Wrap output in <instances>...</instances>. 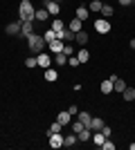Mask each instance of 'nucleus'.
Returning <instances> with one entry per match:
<instances>
[{
    "label": "nucleus",
    "instance_id": "1",
    "mask_svg": "<svg viewBox=\"0 0 135 150\" xmlns=\"http://www.w3.org/2000/svg\"><path fill=\"white\" fill-rule=\"evenodd\" d=\"M34 9L32 0H20V7H18V20H34Z\"/></svg>",
    "mask_w": 135,
    "mask_h": 150
},
{
    "label": "nucleus",
    "instance_id": "2",
    "mask_svg": "<svg viewBox=\"0 0 135 150\" xmlns=\"http://www.w3.org/2000/svg\"><path fill=\"white\" fill-rule=\"evenodd\" d=\"M27 45H29V50H32V54H41V52L45 50V38L39 36V34H29L27 36Z\"/></svg>",
    "mask_w": 135,
    "mask_h": 150
},
{
    "label": "nucleus",
    "instance_id": "3",
    "mask_svg": "<svg viewBox=\"0 0 135 150\" xmlns=\"http://www.w3.org/2000/svg\"><path fill=\"white\" fill-rule=\"evenodd\" d=\"M43 7L47 9L50 16H59L61 13V2H56V0H43Z\"/></svg>",
    "mask_w": 135,
    "mask_h": 150
},
{
    "label": "nucleus",
    "instance_id": "4",
    "mask_svg": "<svg viewBox=\"0 0 135 150\" xmlns=\"http://www.w3.org/2000/svg\"><path fill=\"white\" fill-rule=\"evenodd\" d=\"M29 34H34L32 20H20V34H18V38H25V40H27V36H29Z\"/></svg>",
    "mask_w": 135,
    "mask_h": 150
},
{
    "label": "nucleus",
    "instance_id": "5",
    "mask_svg": "<svg viewBox=\"0 0 135 150\" xmlns=\"http://www.w3.org/2000/svg\"><path fill=\"white\" fill-rule=\"evenodd\" d=\"M95 31H97V34H101V36H104V34H108V31H110V23L106 18H97L95 20Z\"/></svg>",
    "mask_w": 135,
    "mask_h": 150
},
{
    "label": "nucleus",
    "instance_id": "6",
    "mask_svg": "<svg viewBox=\"0 0 135 150\" xmlns=\"http://www.w3.org/2000/svg\"><path fill=\"white\" fill-rule=\"evenodd\" d=\"M108 79H110V81H113V90H115V92H119V94H122L124 90L129 88V85H126V83H124V81H122V79H119V76H117V74H110Z\"/></svg>",
    "mask_w": 135,
    "mask_h": 150
},
{
    "label": "nucleus",
    "instance_id": "7",
    "mask_svg": "<svg viewBox=\"0 0 135 150\" xmlns=\"http://www.w3.org/2000/svg\"><path fill=\"white\" fill-rule=\"evenodd\" d=\"M63 141H65V137L61 134V132H56V134H50V148H63Z\"/></svg>",
    "mask_w": 135,
    "mask_h": 150
},
{
    "label": "nucleus",
    "instance_id": "8",
    "mask_svg": "<svg viewBox=\"0 0 135 150\" xmlns=\"http://www.w3.org/2000/svg\"><path fill=\"white\" fill-rule=\"evenodd\" d=\"M56 121L65 128V125H70V123H72V114L68 112V110H63V112H59V114H56Z\"/></svg>",
    "mask_w": 135,
    "mask_h": 150
},
{
    "label": "nucleus",
    "instance_id": "9",
    "mask_svg": "<svg viewBox=\"0 0 135 150\" xmlns=\"http://www.w3.org/2000/svg\"><path fill=\"white\" fill-rule=\"evenodd\" d=\"M7 36H18L20 34V20H16V23H9V25L5 27Z\"/></svg>",
    "mask_w": 135,
    "mask_h": 150
},
{
    "label": "nucleus",
    "instance_id": "10",
    "mask_svg": "<svg viewBox=\"0 0 135 150\" xmlns=\"http://www.w3.org/2000/svg\"><path fill=\"white\" fill-rule=\"evenodd\" d=\"M36 63H39V67H43V69H47L50 67V54H36Z\"/></svg>",
    "mask_w": 135,
    "mask_h": 150
},
{
    "label": "nucleus",
    "instance_id": "11",
    "mask_svg": "<svg viewBox=\"0 0 135 150\" xmlns=\"http://www.w3.org/2000/svg\"><path fill=\"white\" fill-rule=\"evenodd\" d=\"M77 139L81 141V144H88L90 139H92V130H90V128H84L81 132H77Z\"/></svg>",
    "mask_w": 135,
    "mask_h": 150
},
{
    "label": "nucleus",
    "instance_id": "12",
    "mask_svg": "<svg viewBox=\"0 0 135 150\" xmlns=\"http://www.w3.org/2000/svg\"><path fill=\"white\" fill-rule=\"evenodd\" d=\"M68 29H72L74 34H77V31H81V29H84V23H81V20H79L77 16H74V18H72L70 23H68Z\"/></svg>",
    "mask_w": 135,
    "mask_h": 150
},
{
    "label": "nucleus",
    "instance_id": "13",
    "mask_svg": "<svg viewBox=\"0 0 135 150\" xmlns=\"http://www.w3.org/2000/svg\"><path fill=\"white\" fill-rule=\"evenodd\" d=\"M50 45V52H54V54H59V52H63V40H59V38H54V40H52V43H47Z\"/></svg>",
    "mask_w": 135,
    "mask_h": 150
},
{
    "label": "nucleus",
    "instance_id": "14",
    "mask_svg": "<svg viewBox=\"0 0 135 150\" xmlns=\"http://www.w3.org/2000/svg\"><path fill=\"white\" fill-rule=\"evenodd\" d=\"M92 132H99L104 128V119H99V117H92V121H90V125H88Z\"/></svg>",
    "mask_w": 135,
    "mask_h": 150
},
{
    "label": "nucleus",
    "instance_id": "15",
    "mask_svg": "<svg viewBox=\"0 0 135 150\" xmlns=\"http://www.w3.org/2000/svg\"><path fill=\"white\" fill-rule=\"evenodd\" d=\"M50 18V13H47V9H36V13H34V20H39V23H45V20Z\"/></svg>",
    "mask_w": 135,
    "mask_h": 150
},
{
    "label": "nucleus",
    "instance_id": "16",
    "mask_svg": "<svg viewBox=\"0 0 135 150\" xmlns=\"http://www.w3.org/2000/svg\"><path fill=\"white\" fill-rule=\"evenodd\" d=\"M74 40H77L81 47H86V43H88V31L86 29H81V31H77V36H74Z\"/></svg>",
    "mask_w": 135,
    "mask_h": 150
},
{
    "label": "nucleus",
    "instance_id": "17",
    "mask_svg": "<svg viewBox=\"0 0 135 150\" xmlns=\"http://www.w3.org/2000/svg\"><path fill=\"white\" fill-rule=\"evenodd\" d=\"M45 81H50V83H54V81H56V79H59V72H56V69H52V67H47V69H45Z\"/></svg>",
    "mask_w": 135,
    "mask_h": 150
},
{
    "label": "nucleus",
    "instance_id": "18",
    "mask_svg": "<svg viewBox=\"0 0 135 150\" xmlns=\"http://www.w3.org/2000/svg\"><path fill=\"white\" fill-rule=\"evenodd\" d=\"M74 16H77V18L81 20V23H86V18L90 16V11L86 9V7H77V11H74Z\"/></svg>",
    "mask_w": 135,
    "mask_h": 150
},
{
    "label": "nucleus",
    "instance_id": "19",
    "mask_svg": "<svg viewBox=\"0 0 135 150\" xmlns=\"http://www.w3.org/2000/svg\"><path fill=\"white\" fill-rule=\"evenodd\" d=\"M77 119L81 121V123H84V125H90V121H92V117H90V114L86 112V110H79V114H77Z\"/></svg>",
    "mask_w": 135,
    "mask_h": 150
},
{
    "label": "nucleus",
    "instance_id": "20",
    "mask_svg": "<svg viewBox=\"0 0 135 150\" xmlns=\"http://www.w3.org/2000/svg\"><path fill=\"white\" fill-rule=\"evenodd\" d=\"M77 58H79V63H88L90 61V52L86 50V47H81V50L77 52Z\"/></svg>",
    "mask_w": 135,
    "mask_h": 150
},
{
    "label": "nucleus",
    "instance_id": "21",
    "mask_svg": "<svg viewBox=\"0 0 135 150\" xmlns=\"http://www.w3.org/2000/svg\"><path fill=\"white\" fill-rule=\"evenodd\" d=\"M101 92H104V94L115 92V90H113V81H110V79H104V81H101Z\"/></svg>",
    "mask_w": 135,
    "mask_h": 150
},
{
    "label": "nucleus",
    "instance_id": "22",
    "mask_svg": "<svg viewBox=\"0 0 135 150\" xmlns=\"http://www.w3.org/2000/svg\"><path fill=\"white\" fill-rule=\"evenodd\" d=\"M104 139H106V137H104V132L99 130V132H95V134H92V144H95L97 148H101V144H104Z\"/></svg>",
    "mask_w": 135,
    "mask_h": 150
},
{
    "label": "nucleus",
    "instance_id": "23",
    "mask_svg": "<svg viewBox=\"0 0 135 150\" xmlns=\"http://www.w3.org/2000/svg\"><path fill=\"white\" fill-rule=\"evenodd\" d=\"M101 5H104L101 0H92V2L88 5V11H95V13H99V11H101Z\"/></svg>",
    "mask_w": 135,
    "mask_h": 150
},
{
    "label": "nucleus",
    "instance_id": "24",
    "mask_svg": "<svg viewBox=\"0 0 135 150\" xmlns=\"http://www.w3.org/2000/svg\"><path fill=\"white\" fill-rule=\"evenodd\" d=\"M122 96H124V101H129V103H131V101H135V90L133 88H126L122 92Z\"/></svg>",
    "mask_w": 135,
    "mask_h": 150
},
{
    "label": "nucleus",
    "instance_id": "25",
    "mask_svg": "<svg viewBox=\"0 0 135 150\" xmlns=\"http://www.w3.org/2000/svg\"><path fill=\"white\" fill-rule=\"evenodd\" d=\"M56 132H63V125L59 123V121H54V123L50 125V130H47V137H50V134H56Z\"/></svg>",
    "mask_w": 135,
    "mask_h": 150
},
{
    "label": "nucleus",
    "instance_id": "26",
    "mask_svg": "<svg viewBox=\"0 0 135 150\" xmlns=\"http://www.w3.org/2000/svg\"><path fill=\"white\" fill-rule=\"evenodd\" d=\"M101 16H106V18H110V16H113V13H115V9H113V5H101Z\"/></svg>",
    "mask_w": 135,
    "mask_h": 150
},
{
    "label": "nucleus",
    "instance_id": "27",
    "mask_svg": "<svg viewBox=\"0 0 135 150\" xmlns=\"http://www.w3.org/2000/svg\"><path fill=\"white\" fill-rule=\"evenodd\" d=\"M74 144H79L77 134H74V132H72V134H65V141H63V146H74Z\"/></svg>",
    "mask_w": 135,
    "mask_h": 150
},
{
    "label": "nucleus",
    "instance_id": "28",
    "mask_svg": "<svg viewBox=\"0 0 135 150\" xmlns=\"http://www.w3.org/2000/svg\"><path fill=\"white\" fill-rule=\"evenodd\" d=\"M70 128H72V132H74V134H77V132H81V130H84V128H88V125H84V123H81V121H72V123H70Z\"/></svg>",
    "mask_w": 135,
    "mask_h": 150
},
{
    "label": "nucleus",
    "instance_id": "29",
    "mask_svg": "<svg viewBox=\"0 0 135 150\" xmlns=\"http://www.w3.org/2000/svg\"><path fill=\"white\" fill-rule=\"evenodd\" d=\"M54 63H56V65H65V63H68V56H65L63 52H59V54H54Z\"/></svg>",
    "mask_w": 135,
    "mask_h": 150
},
{
    "label": "nucleus",
    "instance_id": "30",
    "mask_svg": "<svg viewBox=\"0 0 135 150\" xmlns=\"http://www.w3.org/2000/svg\"><path fill=\"white\" fill-rule=\"evenodd\" d=\"M43 38H45V43H52V40L56 38V31H54V29H52V27H50V29H47V31H45V34H43Z\"/></svg>",
    "mask_w": 135,
    "mask_h": 150
},
{
    "label": "nucleus",
    "instance_id": "31",
    "mask_svg": "<svg viewBox=\"0 0 135 150\" xmlns=\"http://www.w3.org/2000/svg\"><path fill=\"white\" fill-rule=\"evenodd\" d=\"M63 27H65V23H63L61 18H54V20H52V29H54V31L63 29Z\"/></svg>",
    "mask_w": 135,
    "mask_h": 150
},
{
    "label": "nucleus",
    "instance_id": "32",
    "mask_svg": "<svg viewBox=\"0 0 135 150\" xmlns=\"http://www.w3.org/2000/svg\"><path fill=\"white\" fill-rule=\"evenodd\" d=\"M63 54H65V56H74L77 52H74V47H72L70 43H65V45H63Z\"/></svg>",
    "mask_w": 135,
    "mask_h": 150
},
{
    "label": "nucleus",
    "instance_id": "33",
    "mask_svg": "<svg viewBox=\"0 0 135 150\" xmlns=\"http://www.w3.org/2000/svg\"><path fill=\"white\" fill-rule=\"evenodd\" d=\"M101 148H104V150H115V144H113V141H110V137H106V139H104V144H101Z\"/></svg>",
    "mask_w": 135,
    "mask_h": 150
},
{
    "label": "nucleus",
    "instance_id": "34",
    "mask_svg": "<svg viewBox=\"0 0 135 150\" xmlns=\"http://www.w3.org/2000/svg\"><path fill=\"white\" fill-rule=\"evenodd\" d=\"M25 65H27V67H29V69L39 67V63H36V56H29V58H27V61H25Z\"/></svg>",
    "mask_w": 135,
    "mask_h": 150
},
{
    "label": "nucleus",
    "instance_id": "35",
    "mask_svg": "<svg viewBox=\"0 0 135 150\" xmlns=\"http://www.w3.org/2000/svg\"><path fill=\"white\" fill-rule=\"evenodd\" d=\"M68 65H70V67H79L81 63H79V58H77V56H68Z\"/></svg>",
    "mask_w": 135,
    "mask_h": 150
},
{
    "label": "nucleus",
    "instance_id": "36",
    "mask_svg": "<svg viewBox=\"0 0 135 150\" xmlns=\"http://www.w3.org/2000/svg\"><path fill=\"white\" fill-rule=\"evenodd\" d=\"M101 132H104V137H110V134H113V130H110V128H108V125H106V123H104Z\"/></svg>",
    "mask_w": 135,
    "mask_h": 150
},
{
    "label": "nucleus",
    "instance_id": "37",
    "mask_svg": "<svg viewBox=\"0 0 135 150\" xmlns=\"http://www.w3.org/2000/svg\"><path fill=\"white\" fill-rule=\"evenodd\" d=\"M68 112H70L72 117H77V114H79V108L77 105H70V108H68Z\"/></svg>",
    "mask_w": 135,
    "mask_h": 150
},
{
    "label": "nucleus",
    "instance_id": "38",
    "mask_svg": "<svg viewBox=\"0 0 135 150\" xmlns=\"http://www.w3.org/2000/svg\"><path fill=\"white\" fill-rule=\"evenodd\" d=\"M117 2H119L122 7H129V5H133V0H117Z\"/></svg>",
    "mask_w": 135,
    "mask_h": 150
},
{
    "label": "nucleus",
    "instance_id": "39",
    "mask_svg": "<svg viewBox=\"0 0 135 150\" xmlns=\"http://www.w3.org/2000/svg\"><path fill=\"white\" fill-rule=\"evenodd\" d=\"M131 50H135V38H133V40H131Z\"/></svg>",
    "mask_w": 135,
    "mask_h": 150
},
{
    "label": "nucleus",
    "instance_id": "40",
    "mask_svg": "<svg viewBox=\"0 0 135 150\" xmlns=\"http://www.w3.org/2000/svg\"><path fill=\"white\" fill-rule=\"evenodd\" d=\"M56 2H61V0H56Z\"/></svg>",
    "mask_w": 135,
    "mask_h": 150
},
{
    "label": "nucleus",
    "instance_id": "41",
    "mask_svg": "<svg viewBox=\"0 0 135 150\" xmlns=\"http://www.w3.org/2000/svg\"><path fill=\"white\" fill-rule=\"evenodd\" d=\"M133 5H135V0H133Z\"/></svg>",
    "mask_w": 135,
    "mask_h": 150
}]
</instances>
